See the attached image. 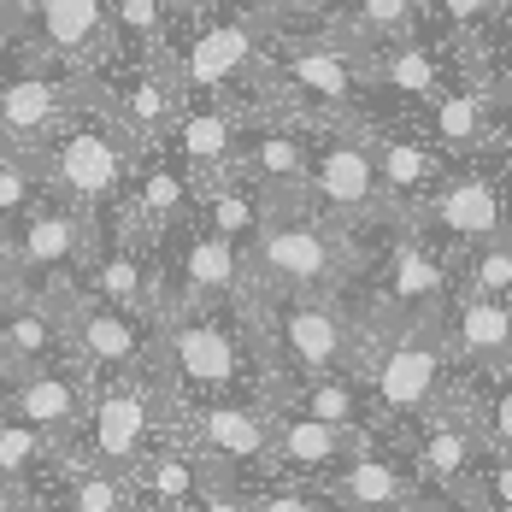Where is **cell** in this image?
I'll list each match as a JSON object with an SVG mask.
<instances>
[{"instance_id": "1", "label": "cell", "mask_w": 512, "mask_h": 512, "mask_svg": "<svg viewBox=\"0 0 512 512\" xmlns=\"http://www.w3.org/2000/svg\"><path fill=\"white\" fill-rule=\"evenodd\" d=\"M154 371L177 401H212L259 389L265 395V365L242 295L224 307H171L154 318Z\"/></svg>"}, {"instance_id": "2", "label": "cell", "mask_w": 512, "mask_h": 512, "mask_svg": "<svg viewBox=\"0 0 512 512\" xmlns=\"http://www.w3.org/2000/svg\"><path fill=\"white\" fill-rule=\"evenodd\" d=\"M359 271L354 230L318 218L312 206H277L242 248V289L259 295H342Z\"/></svg>"}, {"instance_id": "3", "label": "cell", "mask_w": 512, "mask_h": 512, "mask_svg": "<svg viewBox=\"0 0 512 512\" xmlns=\"http://www.w3.org/2000/svg\"><path fill=\"white\" fill-rule=\"evenodd\" d=\"M177 395L159 383V371H124L89 383V407L77 418V430L53 448L59 460L101 465V471H130L148 448L171 436Z\"/></svg>"}, {"instance_id": "4", "label": "cell", "mask_w": 512, "mask_h": 512, "mask_svg": "<svg viewBox=\"0 0 512 512\" xmlns=\"http://www.w3.org/2000/svg\"><path fill=\"white\" fill-rule=\"evenodd\" d=\"M130 165H136L130 142H124L112 124H95V118L65 124L59 136H48V142L36 148V177H42V189H48L53 201L95 212V218L124 195Z\"/></svg>"}, {"instance_id": "5", "label": "cell", "mask_w": 512, "mask_h": 512, "mask_svg": "<svg viewBox=\"0 0 512 512\" xmlns=\"http://www.w3.org/2000/svg\"><path fill=\"white\" fill-rule=\"evenodd\" d=\"M6 254H12V271L24 289H48V283H71L83 277V265L101 242V218L83 212V206H65L42 195L30 212H18L6 230H0Z\"/></svg>"}, {"instance_id": "6", "label": "cell", "mask_w": 512, "mask_h": 512, "mask_svg": "<svg viewBox=\"0 0 512 512\" xmlns=\"http://www.w3.org/2000/svg\"><path fill=\"white\" fill-rule=\"evenodd\" d=\"M307 206L318 218L359 230V224H377V218H395L383 201V183H377V165H371V142L354 130H330L307 142Z\"/></svg>"}, {"instance_id": "7", "label": "cell", "mask_w": 512, "mask_h": 512, "mask_svg": "<svg viewBox=\"0 0 512 512\" xmlns=\"http://www.w3.org/2000/svg\"><path fill=\"white\" fill-rule=\"evenodd\" d=\"M365 442H371L365 430H342V424H324V418L289 407V401H271V454H265V471L289 477V483H330Z\"/></svg>"}, {"instance_id": "8", "label": "cell", "mask_w": 512, "mask_h": 512, "mask_svg": "<svg viewBox=\"0 0 512 512\" xmlns=\"http://www.w3.org/2000/svg\"><path fill=\"white\" fill-rule=\"evenodd\" d=\"M318 489L342 512H389V507H407V501L430 495L424 477H418V465H412V454L395 436H371L354 460L342 465L330 483H318Z\"/></svg>"}, {"instance_id": "9", "label": "cell", "mask_w": 512, "mask_h": 512, "mask_svg": "<svg viewBox=\"0 0 512 512\" xmlns=\"http://www.w3.org/2000/svg\"><path fill=\"white\" fill-rule=\"evenodd\" d=\"M436 330L454 371H512V301L501 295L448 289V301L436 307Z\"/></svg>"}, {"instance_id": "10", "label": "cell", "mask_w": 512, "mask_h": 512, "mask_svg": "<svg viewBox=\"0 0 512 512\" xmlns=\"http://www.w3.org/2000/svg\"><path fill=\"white\" fill-rule=\"evenodd\" d=\"M424 218H430V242H442L448 254H460L471 242H489V236H507L495 171L436 177V189L424 195Z\"/></svg>"}, {"instance_id": "11", "label": "cell", "mask_w": 512, "mask_h": 512, "mask_svg": "<svg viewBox=\"0 0 512 512\" xmlns=\"http://www.w3.org/2000/svg\"><path fill=\"white\" fill-rule=\"evenodd\" d=\"M89 407V377L71 359H48V365H24L12 377V389L0 395V412L24 418L30 430H42L53 448L77 430V418Z\"/></svg>"}, {"instance_id": "12", "label": "cell", "mask_w": 512, "mask_h": 512, "mask_svg": "<svg viewBox=\"0 0 512 512\" xmlns=\"http://www.w3.org/2000/svg\"><path fill=\"white\" fill-rule=\"evenodd\" d=\"M77 101H83V83H65L53 71H24V77L0 83V148L36 154L53 130L71 118Z\"/></svg>"}, {"instance_id": "13", "label": "cell", "mask_w": 512, "mask_h": 512, "mask_svg": "<svg viewBox=\"0 0 512 512\" xmlns=\"http://www.w3.org/2000/svg\"><path fill=\"white\" fill-rule=\"evenodd\" d=\"M165 148L171 159L189 171V183L206 189L218 177H236V154H242V124L224 112V106H206V101H183L177 124L165 130Z\"/></svg>"}, {"instance_id": "14", "label": "cell", "mask_w": 512, "mask_h": 512, "mask_svg": "<svg viewBox=\"0 0 512 512\" xmlns=\"http://www.w3.org/2000/svg\"><path fill=\"white\" fill-rule=\"evenodd\" d=\"M112 106V130L136 148H154L165 142V130L177 124V112H183V83H177V71L171 65H159V59H142L136 71H130V83L118 89V95H101Z\"/></svg>"}, {"instance_id": "15", "label": "cell", "mask_w": 512, "mask_h": 512, "mask_svg": "<svg viewBox=\"0 0 512 512\" xmlns=\"http://www.w3.org/2000/svg\"><path fill=\"white\" fill-rule=\"evenodd\" d=\"M124 483H130L136 512H183L206 483H218V477H212V471H206V465L177 442V436H165L159 448H148L142 460L124 471Z\"/></svg>"}, {"instance_id": "16", "label": "cell", "mask_w": 512, "mask_h": 512, "mask_svg": "<svg viewBox=\"0 0 512 512\" xmlns=\"http://www.w3.org/2000/svg\"><path fill=\"white\" fill-rule=\"evenodd\" d=\"M254 59H259L254 24H242V18H218V24H206L201 36L189 42L183 65H177V83H183V89H201V95H206V89L236 83Z\"/></svg>"}, {"instance_id": "17", "label": "cell", "mask_w": 512, "mask_h": 512, "mask_svg": "<svg viewBox=\"0 0 512 512\" xmlns=\"http://www.w3.org/2000/svg\"><path fill=\"white\" fill-rule=\"evenodd\" d=\"M371 165H377V183H383L389 212L418 224V206H424V195L442 177V154L424 148V142H407V136H389V142H371Z\"/></svg>"}, {"instance_id": "18", "label": "cell", "mask_w": 512, "mask_h": 512, "mask_svg": "<svg viewBox=\"0 0 512 512\" xmlns=\"http://www.w3.org/2000/svg\"><path fill=\"white\" fill-rule=\"evenodd\" d=\"M30 18L42 36V59H65V65H83L112 24L106 0H30Z\"/></svg>"}, {"instance_id": "19", "label": "cell", "mask_w": 512, "mask_h": 512, "mask_svg": "<svg viewBox=\"0 0 512 512\" xmlns=\"http://www.w3.org/2000/svg\"><path fill=\"white\" fill-rule=\"evenodd\" d=\"M283 77L324 106H354L359 101V53L348 42H289Z\"/></svg>"}, {"instance_id": "20", "label": "cell", "mask_w": 512, "mask_h": 512, "mask_svg": "<svg viewBox=\"0 0 512 512\" xmlns=\"http://www.w3.org/2000/svg\"><path fill=\"white\" fill-rule=\"evenodd\" d=\"M489 118H495V89H454V95H436V106H430L436 142L454 154H495L501 148V130Z\"/></svg>"}, {"instance_id": "21", "label": "cell", "mask_w": 512, "mask_h": 512, "mask_svg": "<svg viewBox=\"0 0 512 512\" xmlns=\"http://www.w3.org/2000/svg\"><path fill=\"white\" fill-rule=\"evenodd\" d=\"M424 0H354L348 6V36L359 42H401L418 30Z\"/></svg>"}, {"instance_id": "22", "label": "cell", "mask_w": 512, "mask_h": 512, "mask_svg": "<svg viewBox=\"0 0 512 512\" xmlns=\"http://www.w3.org/2000/svg\"><path fill=\"white\" fill-rule=\"evenodd\" d=\"M42 195H48V189H42V177H36V154L0 148V230H6L18 212H30Z\"/></svg>"}, {"instance_id": "23", "label": "cell", "mask_w": 512, "mask_h": 512, "mask_svg": "<svg viewBox=\"0 0 512 512\" xmlns=\"http://www.w3.org/2000/svg\"><path fill=\"white\" fill-rule=\"evenodd\" d=\"M248 512H342L318 483H289V477H259L248 483Z\"/></svg>"}, {"instance_id": "24", "label": "cell", "mask_w": 512, "mask_h": 512, "mask_svg": "<svg viewBox=\"0 0 512 512\" xmlns=\"http://www.w3.org/2000/svg\"><path fill=\"white\" fill-rule=\"evenodd\" d=\"M377 77L389 83V89H401V95H436V83H442V65L430 59L424 48H389L377 59Z\"/></svg>"}, {"instance_id": "25", "label": "cell", "mask_w": 512, "mask_h": 512, "mask_svg": "<svg viewBox=\"0 0 512 512\" xmlns=\"http://www.w3.org/2000/svg\"><path fill=\"white\" fill-rule=\"evenodd\" d=\"M118 30L136 42V48H159L165 42V0H118Z\"/></svg>"}, {"instance_id": "26", "label": "cell", "mask_w": 512, "mask_h": 512, "mask_svg": "<svg viewBox=\"0 0 512 512\" xmlns=\"http://www.w3.org/2000/svg\"><path fill=\"white\" fill-rule=\"evenodd\" d=\"M442 12H448L454 24H465V30H477V24H489V18L501 12V0H442Z\"/></svg>"}, {"instance_id": "27", "label": "cell", "mask_w": 512, "mask_h": 512, "mask_svg": "<svg viewBox=\"0 0 512 512\" xmlns=\"http://www.w3.org/2000/svg\"><path fill=\"white\" fill-rule=\"evenodd\" d=\"M30 24V0H0V36H18Z\"/></svg>"}, {"instance_id": "28", "label": "cell", "mask_w": 512, "mask_h": 512, "mask_svg": "<svg viewBox=\"0 0 512 512\" xmlns=\"http://www.w3.org/2000/svg\"><path fill=\"white\" fill-rule=\"evenodd\" d=\"M271 6H277V18H289V24H295V18H318L330 0H271Z\"/></svg>"}, {"instance_id": "29", "label": "cell", "mask_w": 512, "mask_h": 512, "mask_svg": "<svg viewBox=\"0 0 512 512\" xmlns=\"http://www.w3.org/2000/svg\"><path fill=\"white\" fill-rule=\"evenodd\" d=\"M24 283H18V271H12V254H6V242H0V301H12Z\"/></svg>"}, {"instance_id": "30", "label": "cell", "mask_w": 512, "mask_h": 512, "mask_svg": "<svg viewBox=\"0 0 512 512\" xmlns=\"http://www.w3.org/2000/svg\"><path fill=\"white\" fill-rule=\"evenodd\" d=\"M0 512H30V495L18 483H6V477H0Z\"/></svg>"}, {"instance_id": "31", "label": "cell", "mask_w": 512, "mask_h": 512, "mask_svg": "<svg viewBox=\"0 0 512 512\" xmlns=\"http://www.w3.org/2000/svg\"><path fill=\"white\" fill-rule=\"evenodd\" d=\"M389 512H465V507L442 501V495H424V501H407V507H389Z\"/></svg>"}, {"instance_id": "32", "label": "cell", "mask_w": 512, "mask_h": 512, "mask_svg": "<svg viewBox=\"0 0 512 512\" xmlns=\"http://www.w3.org/2000/svg\"><path fill=\"white\" fill-rule=\"evenodd\" d=\"M6 48H12V36H0V53H6Z\"/></svg>"}]
</instances>
